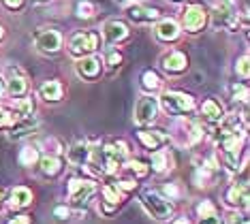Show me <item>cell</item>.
<instances>
[{"mask_svg":"<svg viewBox=\"0 0 250 224\" xmlns=\"http://www.w3.org/2000/svg\"><path fill=\"white\" fill-rule=\"evenodd\" d=\"M99 47H101V32L96 30H82L69 39V54L75 56V58L92 56Z\"/></svg>","mask_w":250,"mask_h":224,"instance_id":"6da1fadb","label":"cell"},{"mask_svg":"<svg viewBox=\"0 0 250 224\" xmlns=\"http://www.w3.org/2000/svg\"><path fill=\"white\" fill-rule=\"evenodd\" d=\"M206 24H208V11L203 9V4H199V2L186 4V9L182 11L180 30H184L188 34H197L206 28Z\"/></svg>","mask_w":250,"mask_h":224,"instance_id":"7a4b0ae2","label":"cell"},{"mask_svg":"<svg viewBox=\"0 0 250 224\" xmlns=\"http://www.w3.org/2000/svg\"><path fill=\"white\" fill-rule=\"evenodd\" d=\"M141 203H144V207L147 209V214L152 218H156V220H169L173 214V205L169 203L167 199H163L158 192H152V190L144 192Z\"/></svg>","mask_w":250,"mask_h":224,"instance_id":"3957f363","label":"cell"},{"mask_svg":"<svg viewBox=\"0 0 250 224\" xmlns=\"http://www.w3.org/2000/svg\"><path fill=\"white\" fill-rule=\"evenodd\" d=\"M158 105H163V109L169 113H188L195 109V99L184 92H165L158 99Z\"/></svg>","mask_w":250,"mask_h":224,"instance_id":"277c9868","label":"cell"},{"mask_svg":"<svg viewBox=\"0 0 250 224\" xmlns=\"http://www.w3.org/2000/svg\"><path fill=\"white\" fill-rule=\"evenodd\" d=\"M35 47L43 56H56L62 49V34L54 28H41L35 37Z\"/></svg>","mask_w":250,"mask_h":224,"instance_id":"5b68a950","label":"cell"},{"mask_svg":"<svg viewBox=\"0 0 250 224\" xmlns=\"http://www.w3.org/2000/svg\"><path fill=\"white\" fill-rule=\"evenodd\" d=\"M158 99L152 94H146L141 96V99L135 102V111H133V118L135 122H137L139 126H146V124H152L158 116Z\"/></svg>","mask_w":250,"mask_h":224,"instance_id":"8992f818","label":"cell"},{"mask_svg":"<svg viewBox=\"0 0 250 224\" xmlns=\"http://www.w3.org/2000/svg\"><path fill=\"white\" fill-rule=\"evenodd\" d=\"M94 190H96L94 182L77 180V177L69 182V199H71L73 205H77V207H82V205L94 194Z\"/></svg>","mask_w":250,"mask_h":224,"instance_id":"52a82bcc","label":"cell"},{"mask_svg":"<svg viewBox=\"0 0 250 224\" xmlns=\"http://www.w3.org/2000/svg\"><path fill=\"white\" fill-rule=\"evenodd\" d=\"M7 92L13 99H20L28 92V81H26V73L20 66H7Z\"/></svg>","mask_w":250,"mask_h":224,"instance_id":"ba28073f","label":"cell"},{"mask_svg":"<svg viewBox=\"0 0 250 224\" xmlns=\"http://www.w3.org/2000/svg\"><path fill=\"white\" fill-rule=\"evenodd\" d=\"M103 71V62L96 56H86V58H79L75 62V73L79 79H86V81H94L96 77Z\"/></svg>","mask_w":250,"mask_h":224,"instance_id":"9c48e42d","label":"cell"},{"mask_svg":"<svg viewBox=\"0 0 250 224\" xmlns=\"http://www.w3.org/2000/svg\"><path fill=\"white\" fill-rule=\"evenodd\" d=\"M161 66H163V71L169 75H182L188 68V58H186L184 51L171 49L161 58Z\"/></svg>","mask_w":250,"mask_h":224,"instance_id":"30bf717a","label":"cell"},{"mask_svg":"<svg viewBox=\"0 0 250 224\" xmlns=\"http://www.w3.org/2000/svg\"><path fill=\"white\" fill-rule=\"evenodd\" d=\"M101 34L109 45H118L128 39V26L120 20H107L101 28Z\"/></svg>","mask_w":250,"mask_h":224,"instance_id":"8fae6325","label":"cell"},{"mask_svg":"<svg viewBox=\"0 0 250 224\" xmlns=\"http://www.w3.org/2000/svg\"><path fill=\"white\" fill-rule=\"evenodd\" d=\"M212 17H214V28H225V30H231L235 32V28L240 26V17L231 11V7H225V4H218L214 7L212 11Z\"/></svg>","mask_w":250,"mask_h":224,"instance_id":"7c38bea8","label":"cell"},{"mask_svg":"<svg viewBox=\"0 0 250 224\" xmlns=\"http://www.w3.org/2000/svg\"><path fill=\"white\" fill-rule=\"evenodd\" d=\"M124 7H126V15L135 24H152V21H156L161 17V11L158 9H147L139 2H128Z\"/></svg>","mask_w":250,"mask_h":224,"instance_id":"4fadbf2b","label":"cell"},{"mask_svg":"<svg viewBox=\"0 0 250 224\" xmlns=\"http://www.w3.org/2000/svg\"><path fill=\"white\" fill-rule=\"evenodd\" d=\"M154 34H156V39L158 41H163V43H173V41H178L180 39V24L175 20H161L156 24L154 28Z\"/></svg>","mask_w":250,"mask_h":224,"instance_id":"5bb4252c","label":"cell"},{"mask_svg":"<svg viewBox=\"0 0 250 224\" xmlns=\"http://www.w3.org/2000/svg\"><path fill=\"white\" fill-rule=\"evenodd\" d=\"M201 116L208 124H218V122H223V118H225V109L218 101L208 99V101H203V105H201Z\"/></svg>","mask_w":250,"mask_h":224,"instance_id":"9a60e30c","label":"cell"},{"mask_svg":"<svg viewBox=\"0 0 250 224\" xmlns=\"http://www.w3.org/2000/svg\"><path fill=\"white\" fill-rule=\"evenodd\" d=\"M225 199H227V203H229L231 207H246L248 205V188L233 183L229 190H227Z\"/></svg>","mask_w":250,"mask_h":224,"instance_id":"2e32d148","label":"cell"},{"mask_svg":"<svg viewBox=\"0 0 250 224\" xmlns=\"http://www.w3.org/2000/svg\"><path fill=\"white\" fill-rule=\"evenodd\" d=\"M62 83L56 81V79H49V81H45L41 88H39V96H41L43 101L47 102H58L62 99Z\"/></svg>","mask_w":250,"mask_h":224,"instance_id":"e0dca14e","label":"cell"},{"mask_svg":"<svg viewBox=\"0 0 250 224\" xmlns=\"http://www.w3.org/2000/svg\"><path fill=\"white\" fill-rule=\"evenodd\" d=\"M90 147L86 145V143H75V145H71V149L66 152V158H69V163L71 164H77V166H82V164H86L88 160H90Z\"/></svg>","mask_w":250,"mask_h":224,"instance_id":"ac0fdd59","label":"cell"},{"mask_svg":"<svg viewBox=\"0 0 250 224\" xmlns=\"http://www.w3.org/2000/svg\"><path fill=\"white\" fill-rule=\"evenodd\" d=\"M32 201V192L24 186H18L13 192H11V199H9V205L15 209H21V207H28Z\"/></svg>","mask_w":250,"mask_h":224,"instance_id":"d6986e66","label":"cell"},{"mask_svg":"<svg viewBox=\"0 0 250 224\" xmlns=\"http://www.w3.org/2000/svg\"><path fill=\"white\" fill-rule=\"evenodd\" d=\"M141 88L146 92H152V96H154L156 92L163 88V79L158 77V73H154V71H146L141 75Z\"/></svg>","mask_w":250,"mask_h":224,"instance_id":"ffe728a7","label":"cell"},{"mask_svg":"<svg viewBox=\"0 0 250 224\" xmlns=\"http://www.w3.org/2000/svg\"><path fill=\"white\" fill-rule=\"evenodd\" d=\"M139 141L144 143L147 149H156L165 141V135L161 133V130H141V133H139Z\"/></svg>","mask_w":250,"mask_h":224,"instance_id":"44dd1931","label":"cell"},{"mask_svg":"<svg viewBox=\"0 0 250 224\" xmlns=\"http://www.w3.org/2000/svg\"><path fill=\"white\" fill-rule=\"evenodd\" d=\"M41 171H43V175H49V177L58 175L62 171V160L58 156H45V158H41Z\"/></svg>","mask_w":250,"mask_h":224,"instance_id":"7402d4cb","label":"cell"},{"mask_svg":"<svg viewBox=\"0 0 250 224\" xmlns=\"http://www.w3.org/2000/svg\"><path fill=\"white\" fill-rule=\"evenodd\" d=\"M152 166H154V171H158V173L171 169V156H169V152L158 149V152L152 154Z\"/></svg>","mask_w":250,"mask_h":224,"instance_id":"603a6c76","label":"cell"},{"mask_svg":"<svg viewBox=\"0 0 250 224\" xmlns=\"http://www.w3.org/2000/svg\"><path fill=\"white\" fill-rule=\"evenodd\" d=\"M20 120H21V118L13 111V109L0 107V128H15Z\"/></svg>","mask_w":250,"mask_h":224,"instance_id":"cb8c5ba5","label":"cell"},{"mask_svg":"<svg viewBox=\"0 0 250 224\" xmlns=\"http://www.w3.org/2000/svg\"><path fill=\"white\" fill-rule=\"evenodd\" d=\"M77 17L79 20H92V17L96 15V4L90 2V0H82V2L77 4Z\"/></svg>","mask_w":250,"mask_h":224,"instance_id":"d4e9b609","label":"cell"},{"mask_svg":"<svg viewBox=\"0 0 250 224\" xmlns=\"http://www.w3.org/2000/svg\"><path fill=\"white\" fill-rule=\"evenodd\" d=\"M39 160V149L35 147H30V145H26L24 149L20 152V163L24 164V166H32Z\"/></svg>","mask_w":250,"mask_h":224,"instance_id":"484cf974","label":"cell"},{"mask_svg":"<svg viewBox=\"0 0 250 224\" xmlns=\"http://www.w3.org/2000/svg\"><path fill=\"white\" fill-rule=\"evenodd\" d=\"M13 109H15V113H18L20 118L32 116V101L30 99H15Z\"/></svg>","mask_w":250,"mask_h":224,"instance_id":"4316f807","label":"cell"},{"mask_svg":"<svg viewBox=\"0 0 250 224\" xmlns=\"http://www.w3.org/2000/svg\"><path fill=\"white\" fill-rule=\"evenodd\" d=\"M235 73L240 75V77L248 79V75H250V58H248V54H244L242 58L235 62Z\"/></svg>","mask_w":250,"mask_h":224,"instance_id":"83f0119b","label":"cell"},{"mask_svg":"<svg viewBox=\"0 0 250 224\" xmlns=\"http://www.w3.org/2000/svg\"><path fill=\"white\" fill-rule=\"evenodd\" d=\"M103 197H105V201H107V207H116L118 201H120L118 188H111V186H105V188H103Z\"/></svg>","mask_w":250,"mask_h":224,"instance_id":"f1b7e54d","label":"cell"},{"mask_svg":"<svg viewBox=\"0 0 250 224\" xmlns=\"http://www.w3.org/2000/svg\"><path fill=\"white\" fill-rule=\"evenodd\" d=\"M122 54H120V51H118V49H113V51H109V54H107V58H105V64L107 66H109L111 68V71H113V68H118V66H120L122 64Z\"/></svg>","mask_w":250,"mask_h":224,"instance_id":"f546056e","label":"cell"},{"mask_svg":"<svg viewBox=\"0 0 250 224\" xmlns=\"http://www.w3.org/2000/svg\"><path fill=\"white\" fill-rule=\"evenodd\" d=\"M197 214L201 216V218H212V216H218L216 214V207L209 201H203V203H199V207H197Z\"/></svg>","mask_w":250,"mask_h":224,"instance_id":"4dcf8cb0","label":"cell"},{"mask_svg":"<svg viewBox=\"0 0 250 224\" xmlns=\"http://www.w3.org/2000/svg\"><path fill=\"white\" fill-rule=\"evenodd\" d=\"M43 147L47 149V156H58V154L62 152V145L56 139H45L43 141Z\"/></svg>","mask_w":250,"mask_h":224,"instance_id":"1f68e13d","label":"cell"},{"mask_svg":"<svg viewBox=\"0 0 250 224\" xmlns=\"http://www.w3.org/2000/svg\"><path fill=\"white\" fill-rule=\"evenodd\" d=\"M231 92H233V96H235V101H246L248 99V88L244 83H235L231 88Z\"/></svg>","mask_w":250,"mask_h":224,"instance_id":"d6a6232c","label":"cell"},{"mask_svg":"<svg viewBox=\"0 0 250 224\" xmlns=\"http://www.w3.org/2000/svg\"><path fill=\"white\" fill-rule=\"evenodd\" d=\"M128 169L133 171V173H137V175H147V166L144 164V163H139V160H130L128 163Z\"/></svg>","mask_w":250,"mask_h":224,"instance_id":"836d02e7","label":"cell"},{"mask_svg":"<svg viewBox=\"0 0 250 224\" xmlns=\"http://www.w3.org/2000/svg\"><path fill=\"white\" fill-rule=\"evenodd\" d=\"M2 4L9 11H21L24 9V4H26V0H2Z\"/></svg>","mask_w":250,"mask_h":224,"instance_id":"e575fe53","label":"cell"},{"mask_svg":"<svg viewBox=\"0 0 250 224\" xmlns=\"http://www.w3.org/2000/svg\"><path fill=\"white\" fill-rule=\"evenodd\" d=\"M54 214L58 216L60 220H66V218L71 216V209H69V207H64V205H60V207H56V209H54Z\"/></svg>","mask_w":250,"mask_h":224,"instance_id":"d590c367","label":"cell"},{"mask_svg":"<svg viewBox=\"0 0 250 224\" xmlns=\"http://www.w3.org/2000/svg\"><path fill=\"white\" fill-rule=\"evenodd\" d=\"M9 224H30V216H18L13 220H9Z\"/></svg>","mask_w":250,"mask_h":224,"instance_id":"8d00e7d4","label":"cell"},{"mask_svg":"<svg viewBox=\"0 0 250 224\" xmlns=\"http://www.w3.org/2000/svg\"><path fill=\"white\" fill-rule=\"evenodd\" d=\"M165 192H167L169 194V197H178V194H180V190H178V186H175V183H169V186L167 188H165Z\"/></svg>","mask_w":250,"mask_h":224,"instance_id":"74e56055","label":"cell"},{"mask_svg":"<svg viewBox=\"0 0 250 224\" xmlns=\"http://www.w3.org/2000/svg\"><path fill=\"white\" fill-rule=\"evenodd\" d=\"M116 188H122V190H133L135 188V182H130V180H124V182H120Z\"/></svg>","mask_w":250,"mask_h":224,"instance_id":"f35d334b","label":"cell"},{"mask_svg":"<svg viewBox=\"0 0 250 224\" xmlns=\"http://www.w3.org/2000/svg\"><path fill=\"white\" fill-rule=\"evenodd\" d=\"M171 224H190V222L186 220V218H175V220H173Z\"/></svg>","mask_w":250,"mask_h":224,"instance_id":"ab89813d","label":"cell"},{"mask_svg":"<svg viewBox=\"0 0 250 224\" xmlns=\"http://www.w3.org/2000/svg\"><path fill=\"white\" fill-rule=\"evenodd\" d=\"M220 4H225V7H231L233 0H220Z\"/></svg>","mask_w":250,"mask_h":224,"instance_id":"60d3db41","label":"cell"},{"mask_svg":"<svg viewBox=\"0 0 250 224\" xmlns=\"http://www.w3.org/2000/svg\"><path fill=\"white\" fill-rule=\"evenodd\" d=\"M4 39V28H2V24H0V41Z\"/></svg>","mask_w":250,"mask_h":224,"instance_id":"b9f144b4","label":"cell"},{"mask_svg":"<svg viewBox=\"0 0 250 224\" xmlns=\"http://www.w3.org/2000/svg\"><path fill=\"white\" fill-rule=\"evenodd\" d=\"M35 4H43V2H49V0H32Z\"/></svg>","mask_w":250,"mask_h":224,"instance_id":"7bdbcfd3","label":"cell"},{"mask_svg":"<svg viewBox=\"0 0 250 224\" xmlns=\"http://www.w3.org/2000/svg\"><path fill=\"white\" fill-rule=\"evenodd\" d=\"M2 92H4V88H2V81H0V99H2Z\"/></svg>","mask_w":250,"mask_h":224,"instance_id":"ee69618b","label":"cell"},{"mask_svg":"<svg viewBox=\"0 0 250 224\" xmlns=\"http://www.w3.org/2000/svg\"><path fill=\"white\" fill-rule=\"evenodd\" d=\"M171 2H180V0H171Z\"/></svg>","mask_w":250,"mask_h":224,"instance_id":"f6af8a7d","label":"cell"},{"mask_svg":"<svg viewBox=\"0 0 250 224\" xmlns=\"http://www.w3.org/2000/svg\"><path fill=\"white\" fill-rule=\"evenodd\" d=\"M0 197H2V192H0Z\"/></svg>","mask_w":250,"mask_h":224,"instance_id":"bcb514c9","label":"cell"}]
</instances>
